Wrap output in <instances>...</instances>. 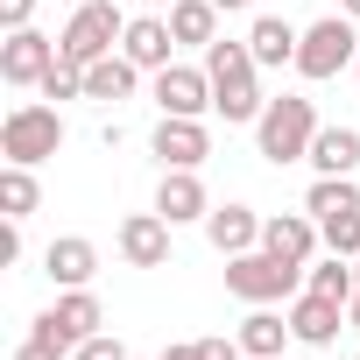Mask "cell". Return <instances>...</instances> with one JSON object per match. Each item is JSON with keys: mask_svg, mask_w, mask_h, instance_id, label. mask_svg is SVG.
I'll return each mask as SVG.
<instances>
[{"mask_svg": "<svg viewBox=\"0 0 360 360\" xmlns=\"http://www.w3.org/2000/svg\"><path fill=\"white\" fill-rule=\"evenodd\" d=\"M353 269H360V262H353Z\"/></svg>", "mask_w": 360, "mask_h": 360, "instance_id": "obj_39", "label": "cell"}, {"mask_svg": "<svg viewBox=\"0 0 360 360\" xmlns=\"http://www.w3.org/2000/svg\"><path fill=\"white\" fill-rule=\"evenodd\" d=\"M304 290H318V297H339V304H353V290H360V269H353V255H318L311 269H304Z\"/></svg>", "mask_w": 360, "mask_h": 360, "instance_id": "obj_23", "label": "cell"}, {"mask_svg": "<svg viewBox=\"0 0 360 360\" xmlns=\"http://www.w3.org/2000/svg\"><path fill=\"white\" fill-rule=\"evenodd\" d=\"M304 212H311V219H332V212H360V184H353V176H318V184L304 191Z\"/></svg>", "mask_w": 360, "mask_h": 360, "instance_id": "obj_24", "label": "cell"}, {"mask_svg": "<svg viewBox=\"0 0 360 360\" xmlns=\"http://www.w3.org/2000/svg\"><path fill=\"white\" fill-rule=\"evenodd\" d=\"M29 15H36V0H0V29H29Z\"/></svg>", "mask_w": 360, "mask_h": 360, "instance_id": "obj_31", "label": "cell"}, {"mask_svg": "<svg viewBox=\"0 0 360 360\" xmlns=\"http://www.w3.org/2000/svg\"><path fill=\"white\" fill-rule=\"evenodd\" d=\"M346 325H353V332H360V290H353V304H346Z\"/></svg>", "mask_w": 360, "mask_h": 360, "instance_id": "obj_32", "label": "cell"}, {"mask_svg": "<svg viewBox=\"0 0 360 360\" xmlns=\"http://www.w3.org/2000/svg\"><path fill=\"white\" fill-rule=\"evenodd\" d=\"M155 212L169 219V226H205V212H212V198H205V184H198V169H162V184H155Z\"/></svg>", "mask_w": 360, "mask_h": 360, "instance_id": "obj_15", "label": "cell"}, {"mask_svg": "<svg viewBox=\"0 0 360 360\" xmlns=\"http://www.w3.org/2000/svg\"><path fill=\"white\" fill-rule=\"evenodd\" d=\"M311 134H318V106L304 99V92H283V99H269L262 106V120H255V148H262V162H304L311 155Z\"/></svg>", "mask_w": 360, "mask_h": 360, "instance_id": "obj_2", "label": "cell"}, {"mask_svg": "<svg viewBox=\"0 0 360 360\" xmlns=\"http://www.w3.org/2000/svg\"><path fill=\"white\" fill-rule=\"evenodd\" d=\"M262 248L283 255V262H297V269H311L318 248H325V233H318L311 212H269V219H262Z\"/></svg>", "mask_w": 360, "mask_h": 360, "instance_id": "obj_12", "label": "cell"}, {"mask_svg": "<svg viewBox=\"0 0 360 360\" xmlns=\"http://www.w3.org/2000/svg\"><path fill=\"white\" fill-rule=\"evenodd\" d=\"M50 64H57V43H50V36H36V29H8V43H0V78H8L15 92L43 85Z\"/></svg>", "mask_w": 360, "mask_h": 360, "instance_id": "obj_11", "label": "cell"}, {"mask_svg": "<svg viewBox=\"0 0 360 360\" xmlns=\"http://www.w3.org/2000/svg\"><path fill=\"white\" fill-rule=\"evenodd\" d=\"M297 290H304V269H297V262H283V255H269V248L226 255V297H240V304H283V297H297Z\"/></svg>", "mask_w": 360, "mask_h": 360, "instance_id": "obj_3", "label": "cell"}, {"mask_svg": "<svg viewBox=\"0 0 360 360\" xmlns=\"http://www.w3.org/2000/svg\"><path fill=\"white\" fill-rule=\"evenodd\" d=\"M43 99H85V64H71L64 50H57V64L43 71V85H36Z\"/></svg>", "mask_w": 360, "mask_h": 360, "instance_id": "obj_26", "label": "cell"}, {"mask_svg": "<svg viewBox=\"0 0 360 360\" xmlns=\"http://www.w3.org/2000/svg\"><path fill=\"white\" fill-rule=\"evenodd\" d=\"M148 8H176V0H148Z\"/></svg>", "mask_w": 360, "mask_h": 360, "instance_id": "obj_36", "label": "cell"}, {"mask_svg": "<svg viewBox=\"0 0 360 360\" xmlns=\"http://www.w3.org/2000/svg\"><path fill=\"white\" fill-rule=\"evenodd\" d=\"M353 57H360V29H353V15H325V22H311L304 29V43H297V78H311V85H325V78H339V71H353Z\"/></svg>", "mask_w": 360, "mask_h": 360, "instance_id": "obj_4", "label": "cell"}, {"mask_svg": "<svg viewBox=\"0 0 360 360\" xmlns=\"http://www.w3.org/2000/svg\"><path fill=\"white\" fill-rule=\"evenodd\" d=\"M113 240H120V262L127 269H162L169 262V219L162 212H127Z\"/></svg>", "mask_w": 360, "mask_h": 360, "instance_id": "obj_13", "label": "cell"}, {"mask_svg": "<svg viewBox=\"0 0 360 360\" xmlns=\"http://www.w3.org/2000/svg\"><path fill=\"white\" fill-rule=\"evenodd\" d=\"M233 339H240V353H248V360H276V353H283V339H290V318H276L269 304H248V318H240V332H233Z\"/></svg>", "mask_w": 360, "mask_h": 360, "instance_id": "obj_21", "label": "cell"}, {"mask_svg": "<svg viewBox=\"0 0 360 360\" xmlns=\"http://www.w3.org/2000/svg\"><path fill=\"white\" fill-rule=\"evenodd\" d=\"M339 15H353V22H360V0H339Z\"/></svg>", "mask_w": 360, "mask_h": 360, "instance_id": "obj_35", "label": "cell"}, {"mask_svg": "<svg viewBox=\"0 0 360 360\" xmlns=\"http://www.w3.org/2000/svg\"><path fill=\"white\" fill-rule=\"evenodd\" d=\"M290 339L297 346H311V353H325L339 332H346V304L339 297H318V290H304V297H290Z\"/></svg>", "mask_w": 360, "mask_h": 360, "instance_id": "obj_9", "label": "cell"}, {"mask_svg": "<svg viewBox=\"0 0 360 360\" xmlns=\"http://www.w3.org/2000/svg\"><path fill=\"white\" fill-rule=\"evenodd\" d=\"M134 85H141V64H127L120 50H113V57H99V64H85V99H99V106L127 99Z\"/></svg>", "mask_w": 360, "mask_h": 360, "instance_id": "obj_22", "label": "cell"}, {"mask_svg": "<svg viewBox=\"0 0 360 360\" xmlns=\"http://www.w3.org/2000/svg\"><path fill=\"white\" fill-rule=\"evenodd\" d=\"M71 360H127V346H120L113 332H92V339H85V346H78Z\"/></svg>", "mask_w": 360, "mask_h": 360, "instance_id": "obj_29", "label": "cell"}, {"mask_svg": "<svg viewBox=\"0 0 360 360\" xmlns=\"http://www.w3.org/2000/svg\"><path fill=\"white\" fill-rule=\"evenodd\" d=\"M297 43H304V29H290L283 15H255V29H248V50H255V64H262V71L297 64Z\"/></svg>", "mask_w": 360, "mask_h": 360, "instance_id": "obj_18", "label": "cell"}, {"mask_svg": "<svg viewBox=\"0 0 360 360\" xmlns=\"http://www.w3.org/2000/svg\"><path fill=\"white\" fill-rule=\"evenodd\" d=\"M304 162H311L318 176H353V169H360V127H318Z\"/></svg>", "mask_w": 360, "mask_h": 360, "instance_id": "obj_19", "label": "cell"}, {"mask_svg": "<svg viewBox=\"0 0 360 360\" xmlns=\"http://www.w3.org/2000/svg\"><path fill=\"white\" fill-rule=\"evenodd\" d=\"M148 155L162 162V169H198L205 155H212V127L205 120H155V134H148Z\"/></svg>", "mask_w": 360, "mask_h": 360, "instance_id": "obj_10", "label": "cell"}, {"mask_svg": "<svg viewBox=\"0 0 360 360\" xmlns=\"http://www.w3.org/2000/svg\"><path fill=\"white\" fill-rule=\"evenodd\" d=\"M169 36L184 50H212L219 43V0H176L169 8Z\"/></svg>", "mask_w": 360, "mask_h": 360, "instance_id": "obj_20", "label": "cell"}, {"mask_svg": "<svg viewBox=\"0 0 360 360\" xmlns=\"http://www.w3.org/2000/svg\"><path fill=\"white\" fill-rule=\"evenodd\" d=\"M169 50H176L169 15H134V22H127V36H120V57H127V64H141V71H162V64H169Z\"/></svg>", "mask_w": 360, "mask_h": 360, "instance_id": "obj_16", "label": "cell"}, {"mask_svg": "<svg viewBox=\"0 0 360 360\" xmlns=\"http://www.w3.org/2000/svg\"><path fill=\"white\" fill-rule=\"evenodd\" d=\"M205 240L219 255H248V248H262V212L255 205H212L205 212Z\"/></svg>", "mask_w": 360, "mask_h": 360, "instance_id": "obj_17", "label": "cell"}, {"mask_svg": "<svg viewBox=\"0 0 360 360\" xmlns=\"http://www.w3.org/2000/svg\"><path fill=\"white\" fill-rule=\"evenodd\" d=\"M120 36H127V15L113 8V0H85V8H71V22H64L57 50H64L71 64H99V57H113V50H120Z\"/></svg>", "mask_w": 360, "mask_h": 360, "instance_id": "obj_6", "label": "cell"}, {"mask_svg": "<svg viewBox=\"0 0 360 360\" xmlns=\"http://www.w3.org/2000/svg\"><path fill=\"white\" fill-rule=\"evenodd\" d=\"M99 325H106V311H99V297H92V290H57V304H50L29 332H36V339H50V346H64V353H78Z\"/></svg>", "mask_w": 360, "mask_h": 360, "instance_id": "obj_7", "label": "cell"}, {"mask_svg": "<svg viewBox=\"0 0 360 360\" xmlns=\"http://www.w3.org/2000/svg\"><path fill=\"white\" fill-rule=\"evenodd\" d=\"M318 233H325L332 255H353L360 262V212H332V219H318Z\"/></svg>", "mask_w": 360, "mask_h": 360, "instance_id": "obj_27", "label": "cell"}, {"mask_svg": "<svg viewBox=\"0 0 360 360\" xmlns=\"http://www.w3.org/2000/svg\"><path fill=\"white\" fill-rule=\"evenodd\" d=\"M240 8H255V0H219V15H240Z\"/></svg>", "mask_w": 360, "mask_h": 360, "instance_id": "obj_33", "label": "cell"}, {"mask_svg": "<svg viewBox=\"0 0 360 360\" xmlns=\"http://www.w3.org/2000/svg\"><path fill=\"white\" fill-rule=\"evenodd\" d=\"M162 360H198V353H191V346H169V353H162Z\"/></svg>", "mask_w": 360, "mask_h": 360, "instance_id": "obj_34", "label": "cell"}, {"mask_svg": "<svg viewBox=\"0 0 360 360\" xmlns=\"http://www.w3.org/2000/svg\"><path fill=\"white\" fill-rule=\"evenodd\" d=\"M205 78H212V113L226 120V127H240V120H262V64H255V50H248V36L240 43H212L205 50Z\"/></svg>", "mask_w": 360, "mask_h": 360, "instance_id": "obj_1", "label": "cell"}, {"mask_svg": "<svg viewBox=\"0 0 360 360\" xmlns=\"http://www.w3.org/2000/svg\"><path fill=\"white\" fill-rule=\"evenodd\" d=\"M15 360H71V353H64V346H50V339H36V332H29V339H22V346H15Z\"/></svg>", "mask_w": 360, "mask_h": 360, "instance_id": "obj_30", "label": "cell"}, {"mask_svg": "<svg viewBox=\"0 0 360 360\" xmlns=\"http://www.w3.org/2000/svg\"><path fill=\"white\" fill-rule=\"evenodd\" d=\"M353 78H360V57H353Z\"/></svg>", "mask_w": 360, "mask_h": 360, "instance_id": "obj_37", "label": "cell"}, {"mask_svg": "<svg viewBox=\"0 0 360 360\" xmlns=\"http://www.w3.org/2000/svg\"><path fill=\"white\" fill-rule=\"evenodd\" d=\"M155 85H148V99H155V113H169V120H205L212 113V78H205V64H162V71H148Z\"/></svg>", "mask_w": 360, "mask_h": 360, "instance_id": "obj_8", "label": "cell"}, {"mask_svg": "<svg viewBox=\"0 0 360 360\" xmlns=\"http://www.w3.org/2000/svg\"><path fill=\"white\" fill-rule=\"evenodd\" d=\"M36 205H43V191H36V176H29V162H8V169H0V212L29 226V212H36Z\"/></svg>", "mask_w": 360, "mask_h": 360, "instance_id": "obj_25", "label": "cell"}, {"mask_svg": "<svg viewBox=\"0 0 360 360\" xmlns=\"http://www.w3.org/2000/svg\"><path fill=\"white\" fill-rule=\"evenodd\" d=\"M191 353H198V360H248V353H240V339H226V332H212V339H191Z\"/></svg>", "mask_w": 360, "mask_h": 360, "instance_id": "obj_28", "label": "cell"}, {"mask_svg": "<svg viewBox=\"0 0 360 360\" xmlns=\"http://www.w3.org/2000/svg\"><path fill=\"white\" fill-rule=\"evenodd\" d=\"M64 148V113L57 106H43V99H22L8 120H0V155H8V162H50Z\"/></svg>", "mask_w": 360, "mask_h": 360, "instance_id": "obj_5", "label": "cell"}, {"mask_svg": "<svg viewBox=\"0 0 360 360\" xmlns=\"http://www.w3.org/2000/svg\"><path fill=\"white\" fill-rule=\"evenodd\" d=\"M43 276H50L57 290H92V276H99V248H92L85 233H64V240L43 248Z\"/></svg>", "mask_w": 360, "mask_h": 360, "instance_id": "obj_14", "label": "cell"}, {"mask_svg": "<svg viewBox=\"0 0 360 360\" xmlns=\"http://www.w3.org/2000/svg\"><path fill=\"white\" fill-rule=\"evenodd\" d=\"M71 8H85V0H71Z\"/></svg>", "mask_w": 360, "mask_h": 360, "instance_id": "obj_38", "label": "cell"}]
</instances>
